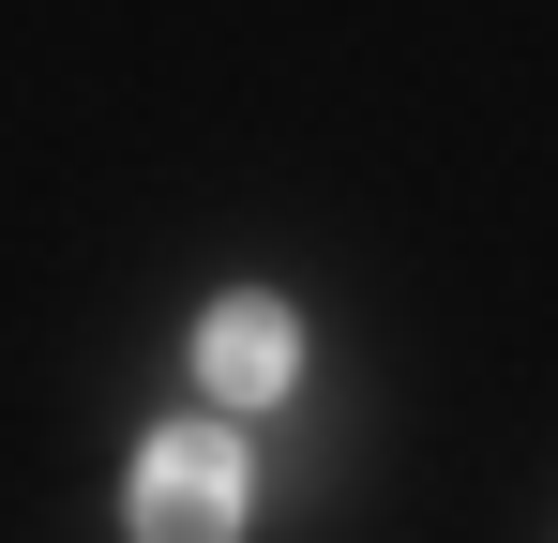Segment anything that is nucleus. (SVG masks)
<instances>
[{
    "label": "nucleus",
    "mask_w": 558,
    "mask_h": 543,
    "mask_svg": "<svg viewBox=\"0 0 558 543\" xmlns=\"http://www.w3.org/2000/svg\"><path fill=\"white\" fill-rule=\"evenodd\" d=\"M242 498H257V468L227 423H167L136 452V543H242Z\"/></svg>",
    "instance_id": "nucleus-1"
},
{
    "label": "nucleus",
    "mask_w": 558,
    "mask_h": 543,
    "mask_svg": "<svg viewBox=\"0 0 558 543\" xmlns=\"http://www.w3.org/2000/svg\"><path fill=\"white\" fill-rule=\"evenodd\" d=\"M287 377H302V317H287V302H257V287H242V302H211V317H196V393L272 408Z\"/></svg>",
    "instance_id": "nucleus-2"
}]
</instances>
